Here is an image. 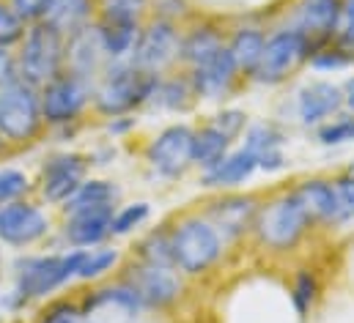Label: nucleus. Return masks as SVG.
I'll list each match as a JSON object with an SVG mask.
<instances>
[{
  "instance_id": "49530a36",
  "label": "nucleus",
  "mask_w": 354,
  "mask_h": 323,
  "mask_svg": "<svg viewBox=\"0 0 354 323\" xmlns=\"http://www.w3.org/2000/svg\"><path fill=\"white\" fill-rule=\"evenodd\" d=\"M11 80H17V58H14V50L0 47V88Z\"/></svg>"
},
{
  "instance_id": "423d86ee",
  "label": "nucleus",
  "mask_w": 354,
  "mask_h": 323,
  "mask_svg": "<svg viewBox=\"0 0 354 323\" xmlns=\"http://www.w3.org/2000/svg\"><path fill=\"white\" fill-rule=\"evenodd\" d=\"M39 93L47 132H69V126L80 124L83 115L93 110V82L75 72L58 75L44 88H39Z\"/></svg>"
},
{
  "instance_id": "7c9ffc66",
  "label": "nucleus",
  "mask_w": 354,
  "mask_h": 323,
  "mask_svg": "<svg viewBox=\"0 0 354 323\" xmlns=\"http://www.w3.org/2000/svg\"><path fill=\"white\" fill-rule=\"evenodd\" d=\"M135 260L146 266H162V268H176L174 266V249H171V225H162L157 231H149L138 246H135Z\"/></svg>"
},
{
  "instance_id": "dca6fc26",
  "label": "nucleus",
  "mask_w": 354,
  "mask_h": 323,
  "mask_svg": "<svg viewBox=\"0 0 354 323\" xmlns=\"http://www.w3.org/2000/svg\"><path fill=\"white\" fill-rule=\"evenodd\" d=\"M113 211L115 208H83L64 214L61 239L69 249H93L113 239Z\"/></svg>"
},
{
  "instance_id": "39448f33",
  "label": "nucleus",
  "mask_w": 354,
  "mask_h": 323,
  "mask_svg": "<svg viewBox=\"0 0 354 323\" xmlns=\"http://www.w3.org/2000/svg\"><path fill=\"white\" fill-rule=\"evenodd\" d=\"M17 77L36 88H44L50 80L66 72V36L47 22L28 25L25 39L14 50Z\"/></svg>"
},
{
  "instance_id": "2f4dec72",
  "label": "nucleus",
  "mask_w": 354,
  "mask_h": 323,
  "mask_svg": "<svg viewBox=\"0 0 354 323\" xmlns=\"http://www.w3.org/2000/svg\"><path fill=\"white\" fill-rule=\"evenodd\" d=\"M96 19L146 25L151 19V3L149 0H96Z\"/></svg>"
},
{
  "instance_id": "393cba45",
  "label": "nucleus",
  "mask_w": 354,
  "mask_h": 323,
  "mask_svg": "<svg viewBox=\"0 0 354 323\" xmlns=\"http://www.w3.org/2000/svg\"><path fill=\"white\" fill-rule=\"evenodd\" d=\"M245 148H250L259 159V170L277 173L286 167V154H283V135L269 126V124H256L245 135Z\"/></svg>"
},
{
  "instance_id": "473e14b6",
  "label": "nucleus",
  "mask_w": 354,
  "mask_h": 323,
  "mask_svg": "<svg viewBox=\"0 0 354 323\" xmlns=\"http://www.w3.org/2000/svg\"><path fill=\"white\" fill-rule=\"evenodd\" d=\"M121 263V252L115 246H93V249H83V260L77 268V280L80 282H96L104 274H110L115 266Z\"/></svg>"
},
{
  "instance_id": "a18cd8bd",
  "label": "nucleus",
  "mask_w": 354,
  "mask_h": 323,
  "mask_svg": "<svg viewBox=\"0 0 354 323\" xmlns=\"http://www.w3.org/2000/svg\"><path fill=\"white\" fill-rule=\"evenodd\" d=\"M338 41H341L344 47L354 50V0H344V19H341Z\"/></svg>"
},
{
  "instance_id": "f3484780",
  "label": "nucleus",
  "mask_w": 354,
  "mask_h": 323,
  "mask_svg": "<svg viewBox=\"0 0 354 323\" xmlns=\"http://www.w3.org/2000/svg\"><path fill=\"white\" fill-rule=\"evenodd\" d=\"M344 19V0H302L297 6L294 28L305 33L313 47H322L327 39H333L341 30Z\"/></svg>"
},
{
  "instance_id": "37998d69",
  "label": "nucleus",
  "mask_w": 354,
  "mask_h": 323,
  "mask_svg": "<svg viewBox=\"0 0 354 323\" xmlns=\"http://www.w3.org/2000/svg\"><path fill=\"white\" fill-rule=\"evenodd\" d=\"M8 3H11V8L17 11V17L25 25H36V22H44L50 0H8Z\"/></svg>"
},
{
  "instance_id": "a19ab883",
  "label": "nucleus",
  "mask_w": 354,
  "mask_h": 323,
  "mask_svg": "<svg viewBox=\"0 0 354 323\" xmlns=\"http://www.w3.org/2000/svg\"><path fill=\"white\" fill-rule=\"evenodd\" d=\"M335 186H338V203H341L338 222L354 219V164L335 181Z\"/></svg>"
},
{
  "instance_id": "0eeeda50",
  "label": "nucleus",
  "mask_w": 354,
  "mask_h": 323,
  "mask_svg": "<svg viewBox=\"0 0 354 323\" xmlns=\"http://www.w3.org/2000/svg\"><path fill=\"white\" fill-rule=\"evenodd\" d=\"M310 222L313 219H310L308 208L299 203V197L294 192H288L259 211L253 231L259 233L261 244L272 246V249H291L305 236Z\"/></svg>"
},
{
  "instance_id": "a878e982",
  "label": "nucleus",
  "mask_w": 354,
  "mask_h": 323,
  "mask_svg": "<svg viewBox=\"0 0 354 323\" xmlns=\"http://www.w3.org/2000/svg\"><path fill=\"white\" fill-rule=\"evenodd\" d=\"M231 146L234 140L220 129L214 126L212 121H206L203 126L195 129V143H192V162L201 173L212 170L217 162H223L231 154Z\"/></svg>"
},
{
  "instance_id": "f8f14e48",
  "label": "nucleus",
  "mask_w": 354,
  "mask_h": 323,
  "mask_svg": "<svg viewBox=\"0 0 354 323\" xmlns=\"http://www.w3.org/2000/svg\"><path fill=\"white\" fill-rule=\"evenodd\" d=\"M91 159L77 151H58L41 162L39 178H36V192L47 206H64L80 184L88 178Z\"/></svg>"
},
{
  "instance_id": "c756f323",
  "label": "nucleus",
  "mask_w": 354,
  "mask_h": 323,
  "mask_svg": "<svg viewBox=\"0 0 354 323\" xmlns=\"http://www.w3.org/2000/svg\"><path fill=\"white\" fill-rule=\"evenodd\" d=\"M195 99H198L195 88L189 82V75L184 72V75H162L151 104H157L162 110H171V112H184V110H189V104Z\"/></svg>"
},
{
  "instance_id": "9b49d317",
  "label": "nucleus",
  "mask_w": 354,
  "mask_h": 323,
  "mask_svg": "<svg viewBox=\"0 0 354 323\" xmlns=\"http://www.w3.org/2000/svg\"><path fill=\"white\" fill-rule=\"evenodd\" d=\"M50 233H53V219L41 203L25 197L0 208V246L25 252L47 242Z\"/></svg>"
},
{
  "instance_id": "2eb2a0df",
  "label": "nucleus",
  "mask_w": 354,
  "mask_h": 323,
  "mask_svg": "<svg viewBox=\"0 0 354 323\" xmlns=\"http://www.w3.org/2000/svg\"><path fill=\"white\" fill-rule=\"evenodd\" d=\"M259 203L250 195H225L212 200L203 208V217L217 228V233L223 236V242H234L239 236H245L248 231L256 228L259 219Z\"/></svg>"
},
{
  "instance_id": "8fccbe9b",
  "label": "nucleus",
  "mask_w": 354,
  "mask_h": 323,
  "mask_svg": "<svg viewBox=\"0 0 354 323\" xmlns=\"http://www.w3.org/2000/svg\"><path fill=\"white\" fill-rule=\"evenodd\" d=\"M346 104L352 107V112H354V93H346Z\"/></svg>"
},
{
  "instance_id": "6e6552de",
  "label": "nucleus",
  "mask_w": 354,
  "mask_h": 323,
  "mask_svg": "<svg viewBox=\"0 0 354 323\" xmlns=\"http://www.w3.org/2000/svg\"><path fill=\"white\" fill-rule=\"evenodd\" d=\"M178 55H181V28L178 22L168 19H157L151 17L138 36L135 52H132V63L140 66L149 75H171V69L178 66Z\"/></svg>"
},
{
  "instance_id": "9d476101",
  "label": "nucleus",
  "mask_w": 354,
  "mask_h": 323,
  "mask_svg": "<svg viewBox=\"0 0 354 323\" xmlns=\"http://www.w3.org/2000/svg\"><path fill=\"white\" fill-rule=\"evenodd\" d=\"M192 143H195V129L192 126L171 124L146 143L143 159L151 167L154 175H160L165 181H178V178L187 175L189 167H195Z\"/></svg>"
},
{
  "instance_id": "1a4fd4ad",
  "label": "nucleus",
  "mask_w": 354,
  "mask_h": 323,
  "mask_svg": "<svg viewBox=\"0 0 354 323\" xmlns=\"http://www.w3.org/2000/svg\"><path fill=\"white\" fill-rule=\"evenodd\" d=\"M313 50H316L313 41L305 33H299L297 28L274 30L272 36H266L261 61L250 77L261 85H277L297 69V63L308 61L313 55Z\"/></svg>"
},
{
  "instance_id": "72a5a7b5",
  "label": "nucleus",
  "mask_w": 354,
  "mask_h": 323,
  "mask_svg": "<svg viewBox=\"0 0 354 323\" xmlns=\"http://www.w3.org/2000/svg\"><path fill=\"white\" fill-rule=\"evenodd\" d=\"M149 219H151V206L143 203V200L115 206V211H113V239H124V236L138 233Z\"/></svg>"
},
{
  "instance_id": "e433bc0d",
  "label": "nucleus",
  "mask_w": 354,
  "mask_h": 323,
  "mask_svg": "<svg viewBox=\"0 0 354 323\" xmlns=\"http://www.w3.org/2000/svg\"><path fill=\"white\" fill-rule=\"evenodd\" d=\"M28 25L17 17V11L11 8L8 0H0V47L6 50H17L19 41L25 39Z\"/></svg>"
},
{
  "instance_id": "c9c22d12",
  "label": "nucleus",
  "mask_w": 354,
  "mask_h": 323,
  "mask_svg": "<svg viewBox=\"0 0 354 323\" xmlns=\"http://www.w3.org/2000/svg\"><path fill=\"white\" fill-rule=\"evenodd\" d=\"M308 61H310V66L319 69V72H341V69H346V66L354 63V50L344 47L341 41L333 44V47H330V44H322V47L313 50V55H310Z\"/></svg>"
},
{
  "instance_id": "c03bdc74",
  "label": "nucleus",
  "mask_w": 354,
  "mask_h": 323,
  "mask_svg": "<svg viewBox=\"0 0 354 323\" xmlns=\"http://www.w3.org/2000/svg\"><path fill=\"white\" fill-rule=\"evenodd\" d=\"M151 3V17L178 22L187 17V0H149Z\"/></svg>"
},
{
  "instance_id": "bb28decb",
  "label": "nucleus",
  "mask_w": 354,
  "mask_h": 323,
  "mask_svg": "<svg viewBox=\"0 0 354 323\" xmlns=\"http://www.w3.org/2000/svg\"><path fill=\"white\" fill-rule=\"evenodd\" d=\"M121 189L107 178H86L80 189L61 206V214H75L83 208H115Z\"/></svg>"
},
{
  "instance_id": "aec40b11",
  "label": "nucleus",
  "mask_w": 354,
  "mask_h": 323,
  "mask_svg": "<svg viewBox=\"0 0 354 323\" xmlns=\"http://www.w3.org/2000/svg\"><path fill=\"white\" fill-rule=\"evenodd\" d=\"M107 55H104V47L99 41V30H96V22L75 33L72 39H66V72H75L86 80L96 82V77L104 72L107 66Z\"/></svg>"
},
{
  "instance_id": "b1692460",
  "label": "nucleus",
  "mask_w": 354,
  "mask_h": 323,
  "mask_svg": "<svg viewBox=\"0 0 354 323\" xmlns=\"http://www.w3.org/2000/svg\"><path fill=\"white\" fill-rule=\"evenodd\" d=\"M294 195L299 197V203L308 208L310 219H322V222H338L341 214V203H338V186L335 181H324V178H308L302 181Z\"/></svg>"
},
{
  "instance_id": "cd10ccee",
  "label": "nucleus",
  "mask_w": 354,
  "mask_h": 323,
  "mask_svg": "<svg viewBox=\"0 0 354 323\" xmlns=\"http://www.w3.org/2000/svg\"><path fill=\"white\" fill-rule=\"evenodd\" d=\"M143 25H127V22H102L96 19V30H99V41L104 47L107 61H129L138 44Z\"/></svg>"
},
{
  "instance_id": "ddd939ff",
  "label": "nucleus",
  "mask_w": 354,
  "mask_h": 323,
  "mask_svg": "<svg viewBox=\"0 0 354 323\" xmlns=\"http://www.w3.org/2000/svg\"><path fill=\"white\" fill-rule=\"evenodd\" d=\"M127 282L143 310H171L184 293V277L176 268H162V266H146V263H132V268L121 277Z\"/></svg>"
},
{
  "instance_id": "79ce46f5",
  "label": "nucleus",
  "mask_w": 354,
  "mask_h": 323,
  "mask_svg": "<svg viewBox=\"0 0 354 323\" xmlns=\"http://www.w3.org/2000/svg\"><path fill=\"white\" fill-rule=\"evenodd\" d=\"M212 124L220 126L231 140H236V137L245 132V126H248V115H245L242 110H223V112H217V115L212 118Z\"/></svg>"
},
{
  "instance_id": "a211bd4d",
  "label": "nucleus",
  "mask_w": 354,
  "mask_h": 323,
  "mask_svg": "<svg viewBox=\"0 0 354 323\" xmlns=\"http://www.w3.org/2000/svg\"><path fill=\"white\" fill-rule=\"evenodd\" d=\"M187 75H189V82H192V88H195V96H198V99H206V101H220V99H225V96L231 93L236 77H242L239 69H236V63H234V58H231V52H228V47H225L217 58H212V61L203 63V66L189 69Z\"/></svg>"
},
{
  "instance_id": "603ef678",
  "label": "nucleus",
  "mask_w": 354,
  "mask_h": 323,
  "mask_svg": "<svg viewBox=\"0 0 354 323\" xmlns=\"http://www.w3.org/2000/svg\"><path fill=\"white\" fill-rule=\"evenodd\" d=\"M0 280H3V252H0Z\"/></svg>"
},
{
  "instance_id": "6ab92c4d",
  "label": "nucleus",
  "mask_w": 354,
  "mask_h": 323,
  "mask_svg": "<svg viewBox=\"0 0 354 323\" xmlns=\"http://www.w3.org/2000/svg\"><path fill=\"white\" fill-rule=\"evenodd\" d=\"M346 104V93L333 82H308L297 96V112L305 126H322Z\"/></svg>"
},
{
  "instance_id": "3c124183",
  "label": "nucleus",
  "mask_w": 354,
  "mask_h": 323,
  "mask_svg": "<svg viewBox=\"0 0 354 323\" xmlns=\"http://www.w3.org/2000/svg\"><path fill=\"white\" fill-rule=\"evenodd\" d=\"M346 93H354V77L349 82H346Z\"/></svg>"
},
{
  "instance_id": "5701e85b",
  "label": "nucleus",
  "mask_w": 354,
  "mask_h": 323,
  "mask_svg": "<svg viewBox=\"0 0 354 323\" xmlns=\"http://www.w3.org/2000/svg\"><path fill=\"white\" fill-rule=\"evenodd\" d=\"M44 22L72 39L96 22V0H50Z\"/></svg>"
},
{
  "instance_id": "f257e3e1",
  "label": "nucleus",
  "mask_w": 354,
  "mask_h": 323,
  "mask_svg": "<svg viewBox=\"0 0 354 323\" xmlns=\"http://www.w3.org/2000/svg\"><path fill=\"white\" fill-rule=\"evenodd\" d=\"M83 249L19 255L14 260V291L6 296V310L19 313L33 302H44L77 280Z\"/></svg>"
},
{
  "instance_id": "7ed1b4c3",
  "label": "nucleus",
  "mask_w": 354,
  "mask_h": 323,
  "mask_svg": "<svg viewBox=\"0 0 354 323\" xmlns=\"http://www.w3.org/2000/svg\"><path fill=\"white\" fill-rule=\"evenodd\" d=\"M47 132L41 115V93L25 80H11L0 88V140L8 148H28Z\"/></svg>"
},
{
  "instance_id": "f03ea898",
  "label": "nucleus",
  "mask_w": 354,
  "mask_h": 323,
  "mask_svg": "<svg viewBox=\"0 0 354 323\" xmlns=\"http://www.w3.org/2000/svg\"><path fill=\"white\" fill-rule=\"evenodd\" d=\"M160 75H149L132 61H113L93 82V112L102 118L132 115L151 104Z\"/></svg>"
},
{
  "instance_id": "4c0bfd02",
  "label": "nucleus",
  "mask_w": 354,
  "mask_h": 323,
  "mask_svg": "<svg viewBox=\"0 0 354 323\" xmlns=\"http://www.w3.org/2000/svg\"><path fill=\"white\" fill-rule=\"evenodd\" d=\"M319 143L322 146H344V143H352L354 140V112L352 115H335L330 118L327 124L319 126Z\"/></svg>"
},
{
  "instance_id": "4be33fe9",
  "label": "nucleus",
  "mask_w": 354,
  "mask_h": 323,
  "mask_svg": "<svg viewBox=\"0 0 354 323\" xmlns=\"http://www.w3.org/2000/svg\"><path fill=\"white\" fill-rule=\"evenodd\" d=\"M256 170H259L256 154L242 146V148L231 151L223 162H217L212 170L201 173V184L209 189H234V186L250 181Z\"/></svg>"
},
{
  "instance_id": "f704fd0d",
  "label": "nucleus",
  "mask_w": 354,
  "mask_h": 323,
  "mask_svg": "<svg viewBox=\"0 0 354 323\" xmlns=\"http://www.w3.org/2000/svg\"><path fill=\"white\" fill-rule=\"evenodd\" d=\"M33 192V181L19 167H0V208L25 200Z\"/></svg>"
},
{
  "instance_id": "ea45409f",
  "label": "nucleus",
  "mask_w": 354,
  "mask_h": 323,
  "mask_svg": "<svg viewBox=\"0 0 354 323\" xmlns=\"http://www.w3.org/2000/svg\"><path fill=\"white\" fill-rule=\"evenodd\" d=\"M39 323H80V302L58 299V302L47 304Z\"/></svg>"
},
{
  "instance_id": "c85d7f7f",
  "label": "nucleus",
  "mask_w": 354,
  "mask_h": 323,
  "mask_svg": "<svg viewBox=\"0 0 354 323\" xmlns=\"http://www.w3.org/2000/svg\"><path fill=\"white\" fill-rule=\"evenodd\" d=\"M266 36L259 28H239L231 33L228 39V52L239 69V75H253L259 61H261V52H264Z\"/></svg>"
},
{
  "instance_id": "20e7f679",
  "label": "nucleus",
  "mask_w": 354,
  "mask_h": 323,
  "mask_svg": "<svg viewBox=\"0 0 354 323\" xmlns=\"http://www.w3.org/2000/svg\"><path fill=\"white\" fill-rule=\"evenodd\" d=\"M223 236L203 214H187L171 225L174 266L181 277H201L223 257Z\"/></svg>"
},
{
  "instance_id": "de8ad7c7",
  "label": "nucleus",
  "mask_w": 354,
  "mask_h": 323,
  "mask_svg": "<svg viewBox=\"0 0 354 323\" xmlns=\"http://www.w3.org/2000/svg\"><path fill=\"white\" fill-rule=\"evenodd\" d=\"M132 126H135V118H132V115H121V118H110L107 132L115 135V137H121V135H127Z\"/></svg>"
},
{
  "instance_id": "58836bf2",
  "label": "nucleus",
  "mask_w": 354,
  "mask_h": 323,
  "mask_svg": "<svg viewBox=\"0 0 354 323\" xmlns=\"http://www.w3.org/2000/svg\"><path fill=\"white\" fill-rule=\"evenodd\" d=\"M316 296H319V280H316V274L299 271L294 277V288H291V302H294L297 313L299 315H308L313 310V304H316Z\"/></svg>"
},
{
  "instance_id": "4468645a",
  "label": "nucleus",
  "mask_w": 354,
  "mask_h": 323,
  "mask_svg": "<svg viewBox=\"0 0 354 323\" xmlns=\"http://www.w3.org/2000/svg\"><path fill=\"white\" fill-rule=\"evenodd\" d=\"M143 313L138 293L127 282H113L80 299V323H135Z\"/></svg>"
},
{
  "instance_id": "412c9836",
  "label": "nucleus",
  "mask_w": 354,
  "mask_h": 323,
  "mask_svg": "<svg viewBox=\"0 0 354 323\" xmlns=\"http://www.w3.org/2000/svg\"><path fill=\"white\" fill-rule=\"evenodd\" d=\"M228 47L225 36L220 28H214L212 22H198L187 30H181V55H178V66H184V72L209 63L212 58H217L223 50Z\"/></svg>"
},
{
  "instance_id": "09e8293b",
  "label": "nucleus",
  "mask_w": 354,
  "mask_h": 323,
  "mask_svg": "<svg viewBox=\"0 0 354 323\" xmlns=\"http://www.w3.org/2000/svg\"><path fill=\"white\" fill-rule=\"evenodd\" d=\"M8 151H11V148H8V146H6V143H3V140H0V159H3V157H6V154H8Z\"/></svg>"
}]
</instances>
